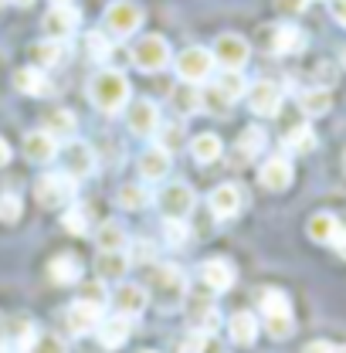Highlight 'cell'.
Here are the masks:
<instances>
[{"mask_svg":"<svg viewBox=\"0 0 346 353\" xmlns=\"http://www.w3.org/2000/svg\"><path fill=\"white\" fill-rule=\"evenodd\" d=\"M88 99L95 109H102L105 116H116L130 105V82L119 68H102L92 75L88 82Z\"/></svg>","mask_w":346,"mask_h":353,"instance_id":"cell-1","label":"cell"},{"mask_svg":"<svg viewBox=\"0 0 346 353\" xmlns=\"http://www.w3.org/2000/svg\"><path fill=\"white\" fill-rule=\"evenodd\" d=\"M143 7L136 0H112L105 17H102V31L109 38H132L139 28H143Z\"/></svg>","mask_w":346,"mask_h":353,"instance_id":"cell-2","label":"cell"},{"mask_svg":"<svg viewBox=\"0 0 346 353\" xmlns=\"http://www.w3.org/2000/svg\"><path fill=\"white\" fill-rule=\"evenodd\" d=\"M261 312H265V330L272 340H285L292 333V306H289V296L278 292V289H268L261 296Z\"/></svg>","mask_w":346,"mask_h":353,"instance_id":"cell-3","label":"cell"},{"mask_svg":"<svg viewBox=\"0 0 346 353\" xmlns=\"http://www.w3.org/2000/svg\"><path fill=\"white\" fill-rule=\"evenodd\" d=\"M132 65L139 72H146V75L163 72L170 65V44H167V38H160V34L139 38V41L132 44Z\"/></svg>","mask_w":346,"mask_h":353,"instance_id":"cell-4","label":"cell"},{"mask_svg":"<svg viewBox=\"0 0 346 353\" xmlns=\"http://www.w3.org/2000/svg\"><path fill=\"white\" fill-rule=\"evenodd\" d=\"M150 282H153V292H156V299L163 303V309H176L183 299H187V279L180 275L176 265H160V268H153Z\"/></svg>","mask_w":346,"mask_h":353,"instance_id":"cell-5","label":"cell"},{"mask_svg":"<svg viewBox=\"0 0 346 353\" xmlns=\"http://www.w3.org/2000/svg\"><path fill=\"white\" fill-rule=\"evenodd\" d=\"M211 72H214V58H211L207 48H187V51L176 54V75H180V82L197 85V82H207Z\"/></svg>","mask_w":346,"mask_h":353,"instance_id":"cell-6","label":"cell"},{"mask_svg":"<svg viewBox=\"0 0 346 353\" xmlns=\"http://www.w3.org/2000/svg\"><path fill=\"white\" fill-rule=\"evenodd\" d=\"M248 54H252V44L245 41L241 34H221L214 41V65H221L224 72H241L248 65Z\"/></svg>","mask_w":346,"mask_h":353,"instance_id":"cell-7","label":"cell"},{"mask_svg":"<svg viewBox=\"0 0 346 353\" xmlns=\"http://www.w3.org/2000/svg\"><path fill=\"white\" fill-rule=\"evenodd\" d=\"M75 194V180L68 174H44L34 183V201L41 208H61L65 201H72Z\"/></svg>","mask_w":346,"mask_h":353,"instance_id":"cell-8","label":"cell"},{"mask_svg":"<svg viewBox=\"0 0 346 353\" xmlns=\"http://www.w3.org/2000/svg\"><path fill=\"white\" fill-rule=\"evenodd\" d=\"M194 190L187 187V183H167V187H160V194H156V208H160V214L163 218H176V221H187V214L194 211Z\"/></svg>","mask_w":346,"mask_h":353,"instance_id":"cell-9","label":"cell"},{"mask_svg":"<svg viewBox=\"0 0 346 353\" xmlns=\"http://www.w3.org/2000/svg\"><path fill=\"white\" fill-rule=\"evenodd\" d=\"M82 24V14L72 7V3H51V10L44 14V28H48V38L54 41H65L79 31Z\"/></svg>","mask_w":346,"mask_h":353,"instance_id":"cell-10","label":"cell"},{"mask_svg":"<svg viewBox=\"0 0 346 353\" xmlns=\"http://www.w3.org/2000/svg\"><path fill=\"white\" fill-rule=\"evenodd\" d=\"M61 160H65V174L72 176V180H82L95 170V153H92V146L82 143V139H72V143H65L61 150Z\"/></svg>","mask_w":346,"mask_h":353,"instance_id":"cell-11","label":"cell"},{"mask_svg":"<svg viewBox=\"0 0 346 353\" xmlns=\"http://www.w3.org/2000/svg\"><path fill=\"white\" fill-rule=\"evenodd\" d=\"M126 126H130L132 136H143V139H150L153 132L160 130V109H156L150 99H139V102H132L130 112H126Z\"/></svg>","mask_w":346,"mask_h":353,"instance_id":"cell-12","label":"cell"},{"mask_svg":"<svg viewBox=\"0 0 346 353\" xmlns=\"http://www.w3.org/2000/svg\"><path fill=\"white\" fill-rule=\"evenodd\" d=\"M112 306L119 316H139L143 309L150 306V292L143 289V285H136V282H119L116 285V292H112Z\"/></svg>","mask_w":346,"mask_h":353,"instance_id":"cell-13","label":"cell"},{"mask_svg":"<svg viewBox=\"0 0 346 353\" xmlns=\"http://www.w3.org/2000/svg\"><path fill=\"white\" fill-rule=\"evenodd\" d=\"M248 105H252V112L255 116H275L278 109H282V88L275 85V82H255V85L248 88Z\"/></svg>","mask_w":346,"mask_h":353,"instance_id":"cell-14","label":"cell"},{"mask_svg":"<svg viewBox=\"0 0 346 353\" xmlns=\"http://www.w3.org/2000/svg\"><path fill=\"white\" fill-rule=\"evenodd\" d=\"M65 323H68V330L75 333V336H88V333H95L99 330V323H102V309L99 306H88L82 299H75L68 312H65Z\"/></svg>","mask_w":346,"mask_h":353,"instance_id":"cell-15","label":"cell"},{"mask_svg":"<svg viewBox=\"0 0 346 353\" xmlns=\"http://www.w3.org/2000/svg\"><path fill=\"white\" fill-rule=\"evenodd\" d=\"M187 316H190L194 330H201V333H207V336L214 333L217 323H221L214 299H204V296H190V299H187Z\"/></svg>","mask_w":346,"mask_h":353,"instance_id":"cell-16","label":"cell"},{"mask_svg":"<svg viewBox=\"0 0 346 353\" xmlns=\"http://www.w3.org/2000/svg\"><path fill=\"white\" fill-rule=\"evenodd\" d=\"M139 174H143V180H150V183H160L163 176L170 174V153L153 143L150 150L139 153Z\"/></svg>","mask_w":346,"mask_h":353,"instance_id":"cell-17","label":"cell"},{"mask_svg":"<svg viewBox=\"0 0 346 353\" xmlns=\"http://www.w3.org/2000/svg\"><path fill=\"white\" fill-rule=\"evenodd\" d=\"M24 157H28L31 163H51V160L58 157V139L44 130L28 132V136H24Z\"/></svg>","mask_w":346,"mask_h":353,"instance_id":"cell-18","label":"cell"},{"mask_svg":"<svg viewBox=\"0 0 346 353\" xmlns=\"http://www.w3.org/2000/svg\"><path fill=\"white\" fill-rule=\"evenodd\" d=\"M258 180L265 190H285V187L292 183V163H289L285 157H272V160L261 163Z\"/></svg>","mask_w":346,"mask_h":353,"instance_id":"cell-19","label":"cell"},{"mask_svg":"<svg viewBox=\"0 0 346 353\" xmlns=\"http://www.w3.org/2000/svg\"><path fill=\"white\" fill-rule=\"evenodd\" d=\"M201 282L211 292H227L234 285V268H231V262H224V259H207V262L201 265Z\"/></svg>","mask_w":346,"mask_h":353,"instance_id":"cell-20","label":"cell"},{"mask_svg":"<svg viewBox=\"0 0 346 353\" xmlns=\"http://www.w3.org/2000/svg\"><path fill=\"white\" fill-rule=\"evenodd\" d=\"M132 333V319L130 316H112V319H102L99 323V343L105 350H119Z\"/></svg>","mask_w":346,"mask_h":353,"instance_id":"cell-21","label":"cell"},{"mask_svg":"<svg viewBox=\"0 0 346 353\" xmlns=\"http://www.w3.org/2000/svg\"><path fill=\"white\" fill-rule=\"evenodd\" d=\"M227 336H231V343H238V347H252V343L258 340V319H255L252 312H234V316L227 319Z\"/></svg>","mask_w":346,"mask_h":353,"instance_id":"cell-22","label":"cell"},{"mask_svg":"<svg viewBox=\"0 0 346 353\" xmlns=\"http://www.w3.org/2000/svg\"><path fill=\"white\" fill-rule=\"evenodd\" d=\"M211 211H214V218H234L241 211V187L221 183L211 194Z\"/></svg>","mask_w":346,"mask_h":353,"instance_id":"cell-23","label":"cell"},{"mask_svg":"<svg viewBox=\"0 0 346 353\" xmlns=\"http://www.w3.org/2000/svg\"><path fill=\"white\" fill-rule=\"evenodd\" d=\"M14 85L21 88L24 95H34V99H41V95H48L51 92V82H48V72H41V68H17L14 72Z\"/></svg>","mask_w":346,"mask_h":353,"instance_id":"cell-24","label":"cell"},{"mask_svg":"<svg viewBox=\"0 0 346 353\" xmlns=\"http://www.w3.org/2000/svg\"><path fill=\"white\" fill-rule=\"evenodd\" d=\"M31 58H34V68H58L65 61V41H54V38H44V41L31 44Z\"/></svg>","mask_w":346,"mask_h":353,"instance_id":"cell-25","label":"cell"},{"mask_svg":"<svg viewBox=\"0 0 346 353\" xmlns=\"http://www.w3.org/2000/svg\"><path fill=\"white\" fill-rule=\"evenodd\" d=\"M48 275H51L54 285H72L82 275V262L75 255H58V259H51V265H48Z\"/></svg>","mask_w":346,"mask_h":353,"instance_id":"cell-26","label":"cell"},{"mask_svg":"<svg viewBox=\"0 0 346 353\" xmlns=\"http://www.w3.org/2000/svg\"><path fill=\"white\" fill-rule=\"evenodd\" d=\"M303 44L305 38L296 24H278L275 34H272V51L275 54H296V51H303Z\"/></svg>","mask_w":346,"mask_h":353,"instance_id":"cell-27","label":"cell"},{"mask_svg":"<svg viewBox=\"0 0 346 353\" xmlns=\"http://www.w3.org/2000/svg\"><path fill=\"white\" fill-rule=\"evenodd\" d=\"M190 153H194L197 163H214L217 157L224 153V143H221V136H214V132H197L194 143H190Z\"/></svg>","mask_w":346,"mask_h":353,"instance_id":"cell-28","label":"cell"},{"mask_svg":"<svg viewBox=\"0 0 346 353\" xmlns=\"http://www.w3.org/2000/svg\"><path fill=\"white\" fill-rule=\"evenodd\" d=\"M170 102H173V109H176V112H187V116L204 109V95H201V88L187 85V82H180V88H173Z\"/></svg>","mask_w":346,"mask_h":353,"instance_id":"cell-29","label":"cell"},{"mask_svg":"<svg viewBox=\"0 0 346 353\" xmlns=\"http://www.w3.org/2000/svg\"><path fill=\"white\" fill-rule=\"evenodd\" d=\"M95 241H99V252H123L126 245V228L119 221H105L99 231H95Z\"/></svg>","mask_w":346,"mask_h":353,"instance_id":"cell-30","label":"cell"},{"mask_svg":"<svg viewBox=\"0 0 346 353\" xmlns=\"http://www.w3.org/2000/svg\"><path fill=\"white\" fill-rule=\"evenodd\" d=\"M130 268V255L126 252H99L95 255V272L102 279H119Z\"/></svg>","mask_w":346,"mask_h":353,"instance_id":"cell-31","label":"cell"},{"mask_svg":"<svg viewBox=\"0 0 346 353\" xmlns=\"http://www.w3.org/2000/svg\"><path fill=\"white\" fill-rule=\"evenodd\" d=\"M214 92L231 105V102H238L248 88H245V79H241V72H221L214 79Z\"/></svg>","mask_w":346,"mask_h":353,"instance_id":"cell-32","label":"cell"},{"mask_svg":"<svg viewBox=\"0 0 346 353\" xmlns=\"http://www.w3.org/2000/svg\"><path fill=\"white\" fill-rule=\"evenodd\" d=\"M299 105L305 116H326L333 105V95H329V88H305L299 95Z\"/></svg>","mask_w":346,"mask_h":353,"instance_id":"cell-33","label":"cell"},{"mask_svg":"<svg viewBox=\"0 0 346 353\" xmlns=\"http://www.w3.org/2000/svg\"><path fill=\"white\" fill-rule=\"evenodd\" d=\"M336 231H340V221L333 214H312L309 218V238L319 241V245H329L336 238Z\"/></svg>","mask_w":346,"mask_h":353,"instance_id":"cell-34","label":"cell"},{"mask_svg":"<svg viewBox=\"0 0 346 353\" xmlns=\"http://www.w3.org/2000/svg\"><path fill=\"white\" fill-rule=\"evenodd\" d=\"M261 150H265V132L258 126H248V130L241 132L238 146H234V157L238 160H252V157H258Z\"/></svg>","mask_w":346,"mask_h":353,"instance_id":"cell-35","label":"cell"},{"mask_svg":"<svg viewBox=\"0 0 346 353\" xmlns=\"http://www.w3.org/2000/svg\"><path fill=\"white\" fill-rule=\"evenodd\" d=\"M116 201H119L123 211H139V208L150 204V190H146L143 183H123L119 194H116Z\"/></svg>","mask_w":346,"mask_h":353,"instance_id":"cell-36","label":"cell"},{"mask_svg":"<svg viewBox=\"0 0 346 353\" xmlns=\"http://www.w3.org/2000/svg\"><path fill=\"white\" fill-rule=\"evenodd\" d=\"M44 123H48V130L44 132H51L54 139H58V136H72V132H75V119H72V112H65V109H51Z\"/></svg>","mask_w":346,"mask_h":353,"instance_id":"cell-37","label":"cell"},{"mask_svg":"<svg viewBox=\"0 0 346 353\" xmlns=\"http://www.w3.org/2000/svg\"><path fill=\"white\" fill-rule=\"evenodd\" d=\"M285 146H289L292 153H309V150H316V132H312V126H296V130H289Z\"/></svg>","mask_w":346,"mask_h":353,"instance_id":"cell-38","label":"cell"},{"mask_svg":"<svg viewBox=\"0 0 346 353\" xmlns=\"http://www.w3.org/2000/svg\"><path fill=\"white\" fill-rule=\"evenodd\" d=\"M85 51H88V58L105 61V58L112 54V38H109L105 31H92V34L85 38Z\"/></svg>","mask_w":346,"mask_h":353,"instance_id":"cell-39","label":"cell"},{"mask_svg":"<svg viewBox=\"0 0 346 353\" xmlns=\"http://www.w3.org/2000/svg\"><path fill=\"white\" fill-rule=\"evenodd\" d=\"M61 224H65V231H72V234H88V208H82V204H75V208H68L65 211V218H61Z\"/></svg>","mask_w":346,"mask_h":353,"instance_id":"cell-40","label":"cell"},{"mask_svg":"<svg viewBox=\"0 0 346 353\" xmlns=\"http://www.w3.org/2000/svg\"><path fill=\"white\" fill-rule=\"evenodd\" d=\"M28 353H68V350H65V340H61V336H54V333H41Z\"/></svg>","mask_w":346,"mask_h":353,"instance_id":"cell-41","label":"cell"},{"mask_svg":"<svg viewBox=\"0 0 346 353\" xmlns=\"http://www.w3.org/2000/svg\"><path fill=\"white\" fill-rule=\"evenodd\" d=\"M163 234H167V241H170L173 248L176 245H187V221H176V218H167V224H163Z\"/></svg>","mask_w":346,"mask_h":353,"instance_id":"cell-42","label":"cell"},{"mask_svg":"<svg viewBox=\"0 0 346 353\" xmlns=\"http://www.w3.org/2000/svg\"><path fill=\"white\" fill-rule=\"evenodd\" d=\"M180 143H183V130H180L176 123H173V126H160V143H156V146H163L167 153H173Z\"/></svg>","mask_w":346,"mask_h":353,"instance_id":"cell-43","label":"cell"},{"mask_svg":"<svg viewBox=\"0 0 346 353\" xmlns=\"http://www.w3.org/2000/svg\"><path fill=\"white\" fill-rule=\"evenodd\" d=\"M0 218L7 221V224H14V221L21 218V201L14 194H3L0 197Z\"/></svg>","mask_w":346,"mask_h":353,"instance_id":"cell-44","label":"cell"},{"mask_svg":"<svg viewBox=\"0 0 346 353\" xmlns=\"http://www.w3.org/2000/svg\"><path fill=\"white\" fill-rule=\"evenodd\" d=\"M207 350V333H201V330H194L183 343H180V353H204Z\"/></svg>","mask_w":346,"mask_h":353,"instance_id":"cell-45","label":"cell"},{"mask_svg":"<svg viewBox=\"0 0 346 353\" xmlns=\"http://www.w3.org/2000/svg\"><path fill=\"white\" fill-rule=\"evenodd\" d=\"M82 303H88V306H105V292H102V285L99 282H92V285H85L82 289Z\"/></svg>","mask_w":346,"mask_h":353,"instance_id":"cell-46","label":"cell"},{"mask_svg":"<svg viewBox=\"0 0 346 353\" xmlns=\"http://www.w3.org/2000/svg\"><path fill=\"white\" fill-rule=\"evenodd\" d=\"M34 340H38L34 326H24V330H21V336H17V353H28L31 347H34Z\"/></svg>","mask_w":346,"mask_h":353,"instance_id":"cell-47","label":"cell"},{"mask_svg":"<svg viewBox=\"0 0 346 353\" xmlns=\"http://www.w3.org/2000/svg\"><path fill=\"white\" fill-rule=\"evenodd\" d=\"M312 0H278V10L282 14H303Z\"/></svg>","mask_w":346,"mask_h":353,"instance_id":"cell-48","label":"cell"},{"mask_svg":"<svg viewBox=\"0 0 346 353\" xmlns=\"http://www.w3.org/2000/svg\"><path fill=\"white\" fill-rule=\"evenodd\" d=\"M329 14L340 28H346V0H329Z\"/></svg>","mask_w":346,"mask_h":353,"instance_id":"cell-49","label":"cell"},{"mask_svg":"<svg viewBox=\"0 0 346 353\" xmlns=\"http://www.w3.org/2000/svg\"><path fill=\"white\" fill-rule=\"evenodd\" d=\"M303 353H336V347H333V343H326V340H312Z\"/></svg>","mask_w":346,"mask_h":353,"instance_id":"cell-50","label":"cell"},{"mask_svg":"<svg viewBox=\"0 0 346 353\" xmlns=\"http://www.w3.org/2000/svg\"><path fill=\"white\" fill-rule=\"evenodd\" d=\"M329 245H333V248H336V252L346 259V228H340V231H336V238H333Z\"/></svg>","mask_w":346,"mask_h":353,"instance_id":"cell-51","label":"cell"},{"mask_svg":"<svg viewBox=\"0 0 346 353\" xmlns=\"http://www.w3.org/2000/svg\"><path fill=\"white\" fill-rule=\"evenodd\" d=\"M7 163H10V143L0 139V167H7Z\"/></svg>","mask_w":346,"mask_h":353,"instance_id":"cell-52","label":"cell"},{"mask_svg":"<svg viewBox=\"0 0 346 353\" xmlns=\"http://www.w3.org/2000/svg\"><path fill=\"white\" fill-rule=\"evenodd\" d=\"M7 3H14V7H31L34 0H7Z\"/></svg>","mask_w":346,"mask_h":353,"instance_id":"cell-53","label":"cell"},{"mask_svg":"<svg viewBox=\"0 0 346 353\" xmlns=\"http://www.w3.org/2000/svg\"><path fill=\"white\" fill-rule=\"evenodd\" d=\"M0 353H10V350H7V343H0Z\"/></svg>","mask_w":346,"mask_h":353,"instance_id":"cell-54","label":"cell"},{"mask_svg":"<svg viewBox=\"0 0 346 353\" xmlns=\"http://www.w3.org/2000/svg\"><path fill=\"white\" fill-rule=\"evenodd\" d=\"M54 3H72V0H54Z\"/></svg>","mask_w":346,"mask_h":353,"instance_id":"cell-55","label":"cell"},{"mask_svg":"<svg viewBox=\"0 0 346 353\" xmlns=\"http://www.w3.org/2000/svg\"><path fill=\"white\" fill-rule=\"evenodd\" d=\"M343 65H346V51H343Z\"/></svg>","mask_w":346,"mask_h":353,"instance_id":"cell-56","label":"cell"},{"mask_svg":"<svg viewBox=\"0 0 346 353\" xmlns=\"http://www.w3.org/2000/svg\"><path fill=\"white\" fill-rule=\"evenodd\" d=\"M139 353H153V350H139Z\"/></svg>","mask_w":346,"mask_h":353,"instance_id":"cell-57","label":"cell"},{"mask_svg":"<svg viewBox=\"0 0 346 353\" xmlns=\"http://www.w3.org/2000/svg\"><path fill=\"white\" fill-rule=\"evenodd\" d=\"M336 353H346V347H343V350H336Z\"/></svg>","mask_w":346,"mask_h":353,"instance_id":"cell-58","label":"cell"},{"mask_svg":"<svg viewBox=\"0 0 346 353\" xmlns=\"http://www.w3.org/2000/svg\"><path fill=\"white\" fill-rule=\"evenodd\" d=\"M0 3H3V0H0Z\"/></svg>","mask_w":346,"mask_h":353,"instance_id":"cell-59","label":"cell"}]
</instances>
